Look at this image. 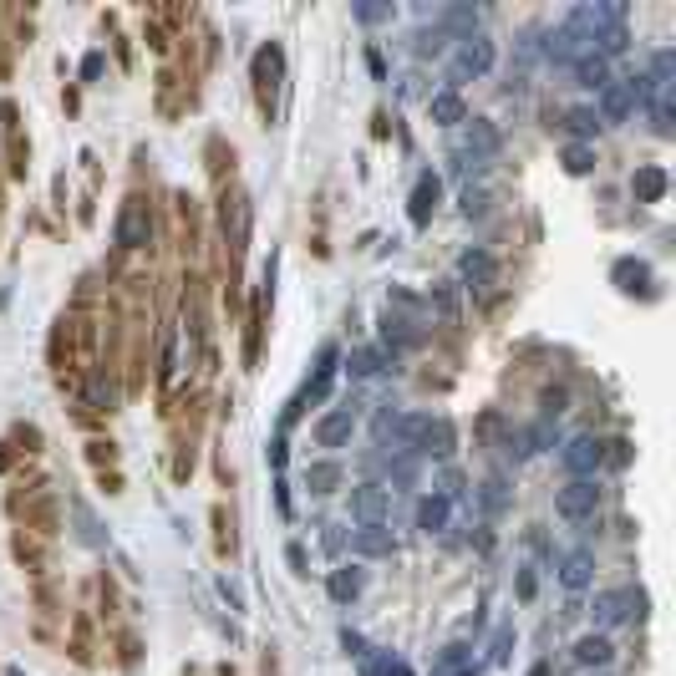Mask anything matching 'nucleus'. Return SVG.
Returning <instances> with one entry per match:
<instances>
[{
	"label": "nucleus",
	"mask_w": 676,
	"mask_h": 676,
	"mask_svg": "<svg viewBox=\"0 0 676 676\" xmlns=\"http://www.w3.org/2000/svg\"><path fill=\"white\" fill-rule=\"evenodd\" d=\"M112 234H117V245H123V249H142V245H148V239H153V213H148V204H142V198H127Z\"/></svg>",
	"instance_id": "obj_8"
},
{
	"label": "nucleus",
	"mask_w": 676,
	"mask_h": 676,
	"mask_svg": "<svg viewBox=\"0 0 676 676\" xmlns=\"http://www.w3.org/2000/svg\"><path fill=\"white\" fill-rule=\"evenodd\" d=\"M71 514H76V524H82V539H87V544H107V534L97 529V519L87 514V503H71Z\"/></svg>",
	"instance_id": "obj_29"
},
{
	"label": "nucleus",
	"mask_w": 676,
	"mask_h": 676,
	"mask_svg": "<svg viewBox=\"0 0 676 676\" xmlns=\"http://www.w3.org/2000/svg\"><path fill=\"white\" fill-rule=\"evenodd\" d=\"M559 458H565V468L575 473V479H595V473L605 468V443L595 438V432H580V438H569L565 443Z\"/></svg>",
	"instance_id": "obj_6"
},
{
	"label": "nucleus",
	"mask_w": 676,
	"mask_h": 676,
	"mask_svg": "<svg viewBox=\"0 0 676 676\" xmlns=\"http://www.w3.org/2000/svg\"><path fill=\"white\" fill-rule=\"evenodd\" d=\"M559 580H565V590H585L590 580H595V559H590V550H575L559 559Z\"/></svg>",
	"instance_id": "obj_14"
},
{
	"label": "nucleus",
	"mask_w": 676,
	"mask_h": 676,
	"mask_svg": "<svg viewBox=\"0 0 676 676\" xmlns=\"http://www.w3.org/2000/svg\"><path fill=\"white\" fill-rule=\"evenodd\" d=\"M488 67H494V41H488V36H468V41H458V52H453V61H447V92H458L463 82L483 76Z\"/></svg>",
	"instance_id": "obj_2"
},
{
	"label": "nucleus",
	"mask_w": 676,
	"mask_h": 676,
	"mask_svg": "<svg viewBox=\"0 0 676 676\" xmlns=\"http://www.w3.org/2000/svg\"><path fill=\"white\" fill-rule=\"evenodd\" d=\"M361 585H366V575H361V569H336V575L326 580V590H331V600H336V605H351L356 595H361Z\"/></svg>",
	"instance_id": "obj_18"
},
{
	"label": "nucleus",
	"mask_w": 676,
	"mask_h": 676,
	"mask_svg": "<svg viewBox=\"0 0 676 676\" xmlns=\"http://www.w3.org/2000/svg\"><path fill=\"white\" fill-rule=\"evenodd\" d=\"M341 646H346L351 656H366V640L356 636V631H341Z\"/></svg>",
	"instance_id": "obj_36"
},
{
	"label": "nucleus",
	"mask_w": 676,
	"mask_h": 676,
	"mask_svg": "<svg viewBox=\"0 0 676 676\" xmlns=\"http://www.w3.org/2000/svg\"><path fill=\"white\" fill-rule=\"evenodd\" d=\"M351 519L361 529H387L391 524V494L382 483H361L351 488Z\"/></svg>",
	"instance_id": "obj_3"
},
{
	"label": "nucleus",
	"mask_w": 676,
	"mask_h": 676,
	"mask_svg": "<svg viewBox=\"0 0 676 676\" xmlns=\"http://www.w3.org/2000/svg\"><path fill=\"white\" fill-rule=\"evenodd\" d=\"M443 41H447V36L438 31V26H432V31L417 36V46H412V52H417V56H438V52H443Z\"/></svg>",
	"instance_id": "obj_31"
},
{
	"label": "nucleus",
	"mask_w": 676,
	"mask_h": 676,
	"mask_svg": "<svg viewBox=\"0 0 676 676\" xmlns=\"http://www.w3.org/2000/svg\"><path fill=\"white\" fill-rule=\"evenodd\" d=\"M254 71H260V76H280V52H275V46L260 52V56H254Z\"/></svg>",
	"instance_id": "obj_34"
},
{
	"label": "nucleus",
	"mask_w": 676,
	"mask_h": 676,
	"mask_svg": "<svg viewBox=\"0 0 676 676\" xmlns=\"http://www.w3.org/2000/svg\"><path fill=\"white\" fill-rule=\"evenodd\" d=\"M361 661H366V666H361V676H412L407 661L391 656V651H382V656H361Z\"/></svg>",
	"instance_id": "obj_25"
},
{
	"label": "nucleus",
	"mask_w": 676,
	"mask_h": 676,
	"mask_svg": "<svg viewBox=\"0 0 676 676\" xmlns=\"http://www.w3.org/2000/svg\"><path fill=\"white\" fill-rule=\"evenodd\" d=\"M427 112H432V123H443V127H458L463 123V97L458 92H432V102H427Z\"/></svg>",
	"instance_id": "obj_19"
},
{
	"label": "nucleus",
	"mask_w": 676,
	"mask_h": 676,
	"mask_svg": "<svg viewBox=\"0 0 676 676\" xmlns=\"http://www.w3.org/2000/svg\"><path fill=\"white\" fill-rule=\"evenodd\" d=\"M473 666V656H468V646H447L443 656L432 661V676H463Z\"/></svg>",
	"instance_id": "obj_24"
},
{
	"label": "nucleus",
	"mask_w": 676,
	"mask_h": 676,
	"mask_svg": "<svg viewBox=\"0 0 676 676\" xmlns=\"http://www.w3.org/2000/svg\"><path fill=\"white\" fill-rule=\"evenodd\" d=\"M336 483H341V463H310L305 468V488L310 494H336Z\"/></svg>",
	"instance_id": "obj_22"
},
{
	"label": "nucleus",
	"mask_w": 676,
	"mask_h": 676,
	"mask_svg": "<svg viewBox=\"0 0 676 676\" xmlns=\"http://www.w3.org/2000/svg\"><path fill=\"white\" fill-rule=\"evenodd\" d=\"M575 661H580V666H610V640L605 636H580L575 640Z\"/></svg>",
	"instance_id": "obj_23"
},
{
	"label": "nucleus",
	"mask_w": 676,
	"mask_h": 676,
	"mask_svg": "<svg viewBox=\"0 0 676 676\" xmlns=\"http://www.w3.org/2000/svg\"><path fill=\"white\" fill-rule=\"evenodd\" d=\"M565 168L569 173H590V168H595V148H590V142H569L565 148Z\"/></svg>",
	"instance_id": "obj_27"
},
{
	"label": "nucleus",
	"mask_w": 676,
	"mask_h": 676,
	"mask_svg": "<svg viewBox=\"0 0 676 676\" xmlns=\"http://www.w3.org/2000/svg\"><path fill=\"white\" fill-rule=\"evenodd\" d=\"M636 107H640V76H631V82H616V76H610V82L600 87L595 117H600V123H625Z\"/></svg>",
	"instance_id": "obj_4"
},
{
	"label": "nucleus",
	"mask_w": 676,
	"mask_h": 676,
	"mask_svg": "<svg viewBox=\"0 0 676 676\" xmlns=\"http://www.w3.org/2000/svg\"><path fill=\"white\" fill-rule=\"evenodd\" d=\"M453 158H458L463 173H483V168L498 158V127H488V123H468V127L458 133V148H453Z\"/></svg>",
	"instance_id": "obj_1"
},
{
	"label": "nucleus",
	"mask_w": 676,
	"mask_h": 676,
	"mask_svg": "<svg viewBox=\"0 0 676 676\" xmlns=\"http://www.w3.org/2000/svg\"><path fill=\"white\" fill-rule=\"evenodd\" d=\"M565 127H569L580 142H585V138H595L600 117H595V107H569V112H565Z\"/></svg>",
	"instance_id": "obj_26"
},
{
	"label": "nucleus",
	"mask_w": 676,
	"mask_h": 676,
	"mask_svg": "<svg viewBox=\"0 0 676 676\" xmlns=\"http://www.w3.org/2000/svg\"><path fill=\"white\" fill-rule=\"evenodd\" d=\"M387 361H391V356L382 351V346H376V351H372V346H361V351L346 356V372H351V376H376Z\"/></svg>",
	"instance_id": "obj_21"
},
{
	"label": "nucleus",
	"mask_w": 676,
	"mask_h": 676,
	"mask_svg": "<svg viewBox=\"0 0 676 676\" xmlns=\"http://www.w3.org/2000/svg\"><path fill=\"white\" fill-rule=\"evenodd\" d=\"M351 432H356V407H336V412H326L316 422V443L320 447H346L351 443Z\"/></svg>",
	"instance_id": "obj_11"
},
{
	"label": "nucleus",
	"mask_w": 676,
	"mask_h": 676,
	"mask_svg": "<svg viewBox=\"0 0 676 676\" xmlns=\"http://www.w3.org/2000/svg\"><path fill=\"white\" fill-rule=\"evenodd\" d=\"M616 280H621V290H640V285L651 280V270L640 265V260H621L616 265Z\"/></svg>",
	"instance_id": "obj_28"
},
{
	"label": "nucleus",
	"mask_w": 676,
	"mask_h": 676,
	"mask_svg": "<svg viewBox=\"0 0 676 676\" xmlns=\"http://www.w3.org/2000/svg\"><path fill=\"white\" fill-rule=\"evenodd\" d=\"M270 468H285V438H275V443H270Z\"/></svg>",
	"instance_id": "obj_38"
},
{
	"label": "nucleus",
	"mask_w": 676,
	"mask_h": 676,
	"mask_svg": "<svg viewBox=\"0 0 676 676\" xmlns=\"http://www.w3.org/2000/svg\"><path fill=\"white\" fill-rule=\"evenodd\" d=\"M631 194H636L640 204H656V198L666 194V173H661V168H640V173L631 178Z\"/></svg>",
	"instance_id": "obj_20"
},
{
	"label": "nucleus",
	"mask_w": 676,
	"mask_h": 676,
	"mask_svg": "<svg viewBox=\"0 0 676 676\" xmlns=\"http://www.w3.org/2000/svg\"><path fill=\"white\" fill-rule=\"evenodd\" d=\"M600 676H610V672H600Z\"/></svg>",
	"instance_id": "obj_39"
},
{
	"label": "nucleus",
	"mask_w": 676,
	"mask_h": 676,
	"mask_svg": "<svg viewBox=\"0 0 676 676\" xmlns=\"http://www.w3.org/2000/svg\"><path fill=\"white\" fill-rule=\"evenodd\" d=\"M640 605H646L640 590H600L595 605H590V616H595L600 625H621V621H631V616H646Z\"/></svg>",
	"instance_id": "obj_5"
},
{
	"label": "nucleus",
	"mask_w": 676,
	"mask_h": 676,
	"mask_svg": "<svg viewBox=\"0 0 676 676\" xmlns=\"http://www.w3.org/2000/svg\"><path fill=\"white\" fill-rule=\"evenodd\" d=\"M458 275H463V285H468V290H488V285L498 280L494 260H488L483 249H468V254H463V260H458Z\"/></svg>",
	"instance_id": "obj_13"
},
{
	"label": "nucleus",
	"mask_w": 676,
	"mask_h": 676,
	"mask_svg": "<svg viewBox=\"0 0 676 676\" xmlns=\"http://www.w3.org/2000/svg\"><path fill=\"white\" fill-rule=\"evenodd\" d=\"M412 453L453 458V422H447V417H417V422H412Z\"/></svg>",
	"instance_id": "obj_7"
},
{
	"label": "nucleus",
	"mask_w": 676,
	"mask_h": 676,
	"mask_svg": "<svg viewBox=\"0 0 676 676\" xmlns=\"http://www.w3.org/2000/svg\"><path fill=\"white\" fill-rule=\"evenodd\" d=\"M391 550L397 544L387 529H351V554H361V559H387Z\"/></svg>",
	"instance_id": "obj_15"
},
{
	"label": "nucleus",
	"mask_w": 676,
	"mask_h": 676,
	"mask_svg": "<svg viewBox=\"0 0 676 676\" xmlns=\"http://www.w3.org/2000/svg\"><path fill=\"white\" fill-rule=\"evenodd\" d=\"M397 11L391 5H356V20H366V26H376V20H391Z\"/></svg>",
	"instance_id": "obj_33"
},
{
	"label": "nucleus",
	"mask_w": 676,
	"mask_h": 676,
	"mask_svg": "<svg viewBox=\"0 0 676 676\" xmlns=\"http://www.w3.org/2000/svg\"><path fill=\"white\" fill-rule=\"evenodd\" d=\"M569 71H575V82H580V87H590V92H600L605 82H610V61H605V56H595V52L580 56Z\"/></svg>",
	"instance_id": "obj_16"
},
{
	"label": "nucleus",
	"mask_w": 676,
	"mask_h": 676,
	"mask_svg": "<svg viewBox=\"0 0 676 676\" xmlns=\"http://www.w3.org/2000/svg\"><path fill=\"white\" fill-rule=\"evenodd\" d=\"M554 509L565 519H590L595 509H600V488H595V479H569L565 488H559V498H554Z\"/></svg>",
	"instance_id": "obj_10"
},
{
	"label": "nucleus",
	"mask_w": 676,
	"mask_h": 676,
	"mask_svg": "<svg viewBox=\"0 0 676 676\" xmlns=\"http://www.w3.org/2000/svg\"><path fill=\"white\" fill-rule=\"evenodd\" d=\"M438 198H443V178H438V173H422V178H417V189H412V204H407V213H412V224H417V229L432 219Z\"/></svg>",
	"instance_id": "obj_12"
},
{
	"label": "nucleus",
	"mask_w": 676,
	"mask_h": 676,
	"mask_svg": "<svg viewBox=\"0 0 676 676\" xmlns=\"http://www.w3.org/2000/svg\"><path fill=\"white\" fill-rule=\"evenodd\" d=\"M447 514H453V503H447L443 494H427L422 503H417V529H427V534L447 529Z\"/></svg>",
	"instance_id": "obj_17"
},
{
	"label": "nucleus",
	"mask_w": 676,
	"mask_h": 676,
	"mask_svg": "<svg viewBox=\"0 0 676 676\" xmlns=\"http://www.w3.org/2000/svg\"><path fill=\"white\" fill-rule=\"evenodd\" d=\"M463 213H468V219H473V213H488V194H473V189H463Z\"/></svg>",
	"instance_id": "obj_35"
},
{
	"label": "nucleus",
	"mask_w": 676,
	"mask_h": 676,
	"mask_svg": "<svg viewBox=\"0 0 676 676\" xmlns=\"http://www.w3.org/2000/svg\"><path fill=\"white\" fill-rule=\"evenodd\" d=\"M503 503H509V494H503V479H488V483H483V509H488V514H498Z\"/></svg>",
	"instance_id": "obj_30"
},
{
	"label": "nucleus",
	"mask_w": 676,
	"mask_h": 676,
	"mask_svg": "<svg viewBox=\"0 0 676 676\" xmlns=\"http://www.w3.org/2000/svg\"><path fill=\"white\" fill-rule=\"evenodd\" d=\"M651 123H656V138H672V102H651Z\"/></svg>",
	"instance_id": "obj_32"
},
{
	"label": "nucleus",
	"mask_w": 676,
	"mask_h": 676,
	"mask_svg": "<svg viewBox=\"0 0 676 676\" xmlns=\"http://www.w3.org/2000/svg\"><path fill=\"white\" fill-rule=\"evenodd\" d=\"M92 402H102V407H107V402H112V387H107L102 376H97V382H92Z\"/></svg>",
	"instance_id": "obj_37"
},
{
	"label": "nucleus",
	"mask_w": 676,
	"mask_h": 676,
	"mask_svg": "<svg viewBox=\"0 0 676 676\" xmlns=\"http://www.w3.org/2000/svg\"><path fill=\"white\" fill-rule=\"evenodd\" d=\"M539 52L550 56L554 67H575V61H580V56H590L595 46H590L585 36H580V31H575V26L565 20V26H554V31H550V41H544Z\"/></svg>",
	"instance_id": "obj_9"
}]
</instances>
